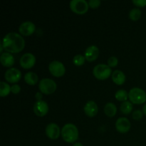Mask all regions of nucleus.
Returning <instances> with one entry per match:
<instances>
[{
    "mask_svg": "<svg viewBox=\"0 0 146 146\" xmlns=\"http://www.w3.org/2000/svg\"><path fill=\"white\" fill-rule=\"evenodd\" d=\"M120 109L123 114H129L133 110L132 103L129 101H123V102L121 103Z\"/></svg>",
    "mask_w": 146,
    "mask_h": 146,
    "instance_id": "aec40b11",
    "label": "nucleus"
},
{
    "mask_svg": "<svg viewBox=\"0 0 146 146\" xmlns=\"http://www.w3.org/2000/svg\"><path fill=\"white\" fill-rule=\"evenodd\" d=\"M48 69H49L50 73L53 76L56 77L61 76L65 74L66 68L63 63L61 61L54 60V61H51L48 64Z\"/></svg>",
    "mask_w": 146,
    "mask_h": 146,
    "instance_id": "0eeeda50",
    "label": "nucleus"
},
{
    "mask_svg": "<svg viewBox=\"0 0 146 146\" xmlns=\"http://www.w3.org/2000/svg\"><path fill=\"white\" fill-rule=\"evenodd\" d=\"M131 126V122L125 117H120L115 121V128L120 133H127Z\"/></svg>",
    "mask_w": 146,
    "mask_h": 146,
    "instance_id": "f8f14e48",
    "label": "nucleus"
},
{
    "mask_svg": "<svg viewBox=\"0 0 146 146\" xmlns=\"http://www.w3.org/2000/svg\"><path fill=\"white\" fill-rule=\"evenodd\" d=\"M85 60L86 58L84 56L81 55V54H76L73 58V63L76 66H81L84 64Z\"/></svg>",
    "mask_w": 146,
    "mask_h": 146,
    "instance_id": "b1692460",
    "label": "nucleus"
},
{
    "mask_svg": "<svg viewBox=\"0 0 146 146\" xmlns=\"http://www.w3.org/2000/svg\"><path fill=\"white\" fill-rule=\"evenodd\" d=\"M21 91V86L19 84H14L11 86V91L13 94H17Z\"/></svg>",
    "mask_w": 146,
    "mask_h": 146,
    "instance_id": "cd10ccee",
    "label": "nucleus"
},
{
    "mask_svg": "<svg viewBox=\"0 0 146 146\" xmlns=\"http://www.w3.org/2000/svg\"><path fill=\"white\" fill-rule=\"evenodd\" d=\"M115 97L117 100L121 101H127L128 98V94L125 89H119L115 93Z\"/></svg>",
    "mask_w": 146,
    "mask_h": 146,
    "instance_id": "4be33fe9",
    "label": "nucleus"
},
{
    "mask_svg": "<svg viewBox=\"0 0 146 146\" xmlns=\"http://www.w3.org/2000/svg\"><path fill=\"white\" fill-rule=\"evenodd\" d=\"M4 78L6 81L9 83L18 82L21 78V72L18 68L11 67L6 71L4 74Z\"/></svg>",
    "mask_w": 146,
    "mask_h": 146,
    "instance_id": "6e6552de",
    "label": "nucleus"
},
{
    "mask_svg": "<svg viewBox=\"0 0 146 146\" xmlns=\"http://www.w3.org/2000/svg\"><path fill=\"white\" fill-rule=\"evenodd\" d=\"M141 16V11L139 8L132 9L131 11H129V18L133 20V21H136V20L139 19L140 17Z\"/></svg>",
    "mask_w": 146,
    "mask_h": 146,
    "instance_id": "5701e85b",
    "label": "nucleus"
},
{
    "mask_svg": "<svg viewBox=\"0 0 146 146\" xmlns=\"http://www.w3.org/2000/svg\"><path fill=\"white\" fill-rule=\"evenodd\" d=\"M3 48H4V46H3V44H2V43L1 42V44H0V52H2V51H3Z\"/></svg>",
    "mask_w": 146,
    "mask_h": 146,
    "instance_id": "473e14b6",
    "label": "nucleus"
},
{
    "mask_svg": "<svg viewBox=\"0 0 146 146\" xmlns=\"http://www.w3.org/2000/svg\"><path fill=\"white\" fill-rule=\"evenodd\" d=\"M35 97H36V98L37 99V101H39V100H42L41 98H42L43 96H42V94H41V92H40V91L37 92L36 94H35Z\"/></svg>",
    "mask_w": 146,
    "mask_h": 146,
    "instance_id": "c756f323",
    "label": "nucleus"
},
{
    "mask_svg": "<svg viewBox=\"0 0 146 146\" xmlns=\"http://www.w3.org/2000/svg\"><path fill=\"white\" fill-rule=\"evenodd\" d=\"M128 98L133 104H141L146 101V93L143 89L138 87H134L129 91Z\"/></svg>",
    "mask_w": 146,
    "mask_h": 146,
    "instance_id": "7ed1b4c3",
    "label": "nucleus"
},
{
    "mask_svg": "<svg viewBox=\"0 0 146 146\" xmlns=\"http://www.w3.org/2000/svg\"><path fill=\"white\" fill-rule=\"evenodd\" d=\"M143 112L141 110H135L132 113V118L133 119L136 120V121H139L143 116Z\"/></svg>",
    "mask_w": 146,
    "mask_h": 146,
    "instance_id": "393cba45",
    "label": "nucleus"
},
{
    "mask_svg": "<svg viewBox=\"0 0 146 146\" xmlns=\"http://www.w3.org/2000/svg\"><path fill=\"white\" fill-rule=\"evenodd\" d=\"M11 92V86L5 81L0 82V96L1 97L6 96Z\"/></svg>",
    "mask_w": 146,
    "mask_h": 146,
    "instance_id": "412c9836",
    "label": "nucleus"
},
{
    "mask_svg": "<svg viewBox=\"0 0 146 146\" xmlns=\"http://www.w3.org/2000/svg\"><path fill=\"white\" fill-rule=\"evenodd\" d=\"M1 43L4 48L9 53H18L23 50L25 41L21 34L17 32H9L3 38Z\"/></svg>",
    "mask_w": 146,
    "mask_h": 146,
    "instance_id": "f257e3e1",
    "label": "nucleus"
},
{
    "mask_svg": "<svg viewBox=\"0 0 146 146\" xmlns=\"http://www.w3.org/2000/svg\"><path fill=\"white\" fill-rule=\"evenodd\" d=\"M99 54V49L95 45H91L87 47L85 51L84 56L88 61H93L96 59Z\"/></svg>",
    "mask_w": 146,
    "mask_h": 146,
    "instance_id": "2eb2a0df",
    "label": "nucleus"
},
{
    "mask_svg": "<svg viewBox=\"0 0 146 146\" xmlns=\"http://www.w3.org/2000/svg\"><path fill=\"white\" fill-rule=\"evenodd\" d=\"M84 111L88 116H95L98 113V106H97V104L94 101H92V100H90V101H87V103L85 104V106L84 107Z\"/></svg>",
    "mask_w": 146,
    "mask_h": 146,
    "instance_id": "4468645a",
    "label": "nucleus"
},
{
    "mask_svg": "<svg viewBox=\"0 0 146 146\" xmlns=\"http://www.w3.org/2000/svg\"><path fill=\"white\" fill-rule=\"evenodd\" d=\"M118 59L116 56H112L109 57L108 59V65L110 67H114L118 65Z\"/></svg>",
    "mask_w": 146,
    "mask_h": 146,
    "instance_id": "a878e982",
    "label": "nucleus"
},
{
    "mask_svg": "<svg viewBox=\"0 0 146 146\" xmlns=\"http://www.w3.org/2000/svg\"><path fill=\"white\" fill-rule=\"evenodd\" d=\"M143 112L146 115V104H144L143 107Z\"/></svg>",
    "mask_w": 146,
    "mask_h": 146,
    "instance_id": "2f4dec72",
    "label": "nucleus"
},
{
    "mask_svg": "<svg viewBox=\"0 0 146 146\" xmlns=\"http://www.w3.org/2000/svg\"><path fill=\"white\" fill-rule=\"evenodd\" d=\"M24 80L29 85H35L38 82V77L36 73L33 71H29L24 75Z\"/></svg>",
    "mask_w": 146,
    "mask_h": 146,
    "instance_id": "6ab92c4d",
    "label": "nucleus"
},
{
    "mask_svg": "<svg viewBox=\"0 0 146 146\" xmlns=\"http://www.w3.org/2000/svg\"><path fill=\"white\" fill-rule=\"evenodd\" d=\"M36 29V26L32 21H26L21 23L19 27V31L20 34L24 36H29L34 32Z\"/></svg>",
    "mask_w": 146,
    "mask_h": 146,
    "instance_id": "ddd939ff",
    "label": "nucleus"
},
{
    "mask_svg": "<svg viewBox=\"0 0 146 146\" xmlns=\"http://www.w3.org/2000/svg\"><path fill=\"white\" fill-rule=\"evenodd\" d=\"M117 112L116 106L112 102L106 103L104 106V113L108 117H113L115 115Z\"/></svg>",
    "mask_w": 146,
    "mask_h": 146,
    "instance_id": "a211bd4d",
    "label": "nucleus"
},
{
    "mask_svg": "<svg viewBox=\"0 0 146 146\" xmlns=\"http://www.w3.org/2000/svg\"><path fill=\"white\" fill-rule=\"evenodd\" d=\"M112 70L108 64H97L93 69L94 76L99 80L106 79L112 74Z\"/></svg>",
    "mask_w": 146,
    "mask_h": 146,
    "instance_id": "20e7f679",
    "label": "nucleus"
},
{
    "mask_svg": "<svg viewBox=\"0 0 146 146\" xmlns=\"http://www.w3.org/2000/svg\"><path fill=\"white\" fill-rule=\"evenodd\" d=\"M72 146H84V145H83V144L81 143L76 142V143H74Z\"/></svg>",
    "mask_w": 146,
    "mask_h": 146,
    "instance_id": "7c9ffc66",
    "label": "nucleus"
},
{
    "mask_svg": "<svg viewBox=\"0 0 146 146\" xmlns=\"http://www.w3.org/2000/svg\"><path fill=\"white\" fill-rule=\"evenodd\" d=\"M34 113L38 116H44L46 115L48 111V104L44 100H39L36 101L34 104Z\"/></svg>",
    "mask_w": 146,
    "mask_h": 146,
    "instance_id": "9d476101",
    "label": "nucleus"
},
{
    "mask_svg": "<svg viewBox=\"0 0 146 146\" xmlns=\"http://www.w3.org/2000/svg\"><path fill=\"white\" fill-rule=\"evenodd\" d=\"M62 138L67 143H74L78 138V130L73 123H66L61 130Z\"/></svg>",
    "mask_w": 146,
    "mask_h": 146,
    "instance_id": "f03ea898",
    "label": "nucleus"
},
{
    "mask_svg": "<svg viewBox=\"0 0 146 146\" xmlns=\"http://www.w3.org/2000/svg\"><path fill=\"white\" fill-rule=\"evenodd\" d=\"M19 62L20 65L23 68L28 69L34 66L36 63V57L31 53H25L21 56Z\"/></svg>",
    "mask_w": 146,
    "mask_h": 146,
    "instance_id": "1a4fd4ad",
    "label": "nucleus"
},
{
    "mask_svg": "<svg viewBox=\"0 0 146 146\" xmlns=\"http://www.w3.org/2000/svg\"><path fill=\"white\" fill-rule=\"evenodd\" d=\"M57 84L53 79L49 78H44L40 80L38 88L41 93L45 94H53L56 90Z\"/></svg>",
    "mask_w": 146,
    "mask_h": 146,
    "instance_id": "39448f33",
    "label": "nucleus"
},
{
    "mask_svg": "<svg viewBox=\"0 0 146 146\" xmlns=\"http://www.w3.org/2000/svg\"><path fill=\"white\" fill-rule=\"evenodd\" d=\"M88 3L86 0H71L70 1V8L74 12L82 14L88 9Z\"/></svg>",
    "mask_w": 146,
    "mask_h": 146,
    "instance_id": "423d86ee",
    "label": "nucleus"
},
{
    "mask_svg": "<svg viewBox=\"0 0 146 146\" xmlns=\"http://www.w3.org/2000/svg\"><path fill=\"white\" fill-rule=\"evenodd\" d=\"M133 3L138 7L146 6V0H133Z\"/></svg>",
    "mask_w": 146,
    "mask_h": 146,
    "instance_id": "c85d7f7f",
    "label": "nucleus"
},
{
    "mask_svg": "<svg viewBox=\"0 0 146 146\" xmlns=\"http://www.w3.org/2000/svg\"><path fill=\"white\" fill-rule=\"evenodd\" d=\"M46 134L51 139H57L61 133L59 126L55 123H50L46 125L45 129Z\"/></svg>",
    "mask_w": 146,
    "mask_h": 146,
    "instance_id": "9b49d317",
    "label": "nucleus"
},
{
    "mask_svg": "<svg viewBox=\"0 0 146 146\" xmlns=\"http://www.w3.org/2000/svg\"><path fill=\"white\" fill-rule=\"evenodd\" d=\"M0 61L4 66L10 67L14 64V57L11 53L3 52L0 56Z\"/></svg>",
    "mask_w": 146,
    "mask_h": 146,
    "instance_id": "dca6fc26",
    "label": "nucleus"
},
{
    "mask_svg": "<svg viewBox=\"0 0 146 146\" xmlns=\"http://www.w3.org/2000/svg\"><path fill=\"white\" fill-rule=\"evenodd\" d=\"M88 3L89 7L91 8H97L101 4V1L100 0H89Z\"/></svg>",
    "mask_w": 146,
    "mask_h": 146,
    "instance_id": "bb28decb",
    "label": "nucleus"
},
{
    "mask_svg": "<svg viewBox=\"0 0 146 146\" xmlns=\"http://www.w3.org/2000/svg\"><path fill=\"white\" fill-rule=\"evenodd\" d=\"M112 80L115 84L118 85H121L125 81V75L121 70H115L111 74Z\"/></svg>",
    "mask_w": 146,
    "mask_h": 146,
    "instance_id": "f3484780",
    "label": "nucleus"
}]
</instances>
